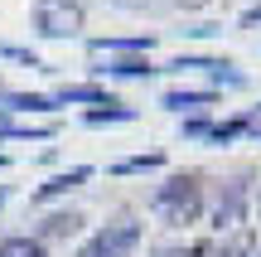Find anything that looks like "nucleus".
Instances as JSON below:
<instances>
[{"mask_svg": "<svg viewBox=\"0 0 261 257\" xmlns=\"http://www.w3.org/2000/svg\"><path fill=\"white\" fill-rule=\"evenodd\" d=\"M247 199H252V190H247V180H223L218 184V194L208 199V223H213L218 233H227V228H237V223L247 219Z\"/></svg>", "mask_w": 261, "mask_h": 257, "instance_id": "4", "label": "nucleus"}, {"mask_svg": "<svg viewBox=\"0 0 261 257\" xmlns=\"http://www.w3.org/2000/svg\"><path fill=\"white\" fill-rule=\"evenodd\" d=\"M208 0H165V10H203Z\"/></svg>", "mask_w": 261, "mask_h": 257, "instance_id": "23", "label": "nucleus"}, {"mask_svg": "<svg viewBox=\"0 0 261 257\" xmlns=\"http://www.w3.org/2000/svg\"><path fill=\"white\" fill-rule=\"evenodd\" d=\"M116 10H130V15H155V10H165V0H112Z\"/></svg>", "mask_w": 261, "mask_h": 257, "instance_id": "19", "label": "nucleus"}, {"mask_svg": "<svg viewBox=\"0 0 261 257\" xmlns=\"http://www.w3.org/2000/svg\"><path fill=\"white\" fill-rule=\"evenodd\" d=\"M0 58H10V63H24V68H48L44 58H39L34 49H24V44H0Z\"/></svg>", "mask_w": 261, "mask_h": 257, "instance_id": "18", "label": "nucleus"}, {"mask_svg": "<svg viewBox=\"0 0 261 257\" xmlns=\"http://www.w3.org/2000/svg\"><path fill=\"white\" fill-rule=\"evenodd\" d=\"M165 155L160 151H140V155H126V160H112V175H145V170H160Z\"/></svg>", "mask_w": 261, "mask_h": 257, "instance_id": "15", "label": "nucleus"}, {"mask_svg": "<svg viewBox=\"0 0 261 257\" xmlns=\"http://www.w3.org/2000/svg\"><path fill=\"white\" fill-rule=\"evenodd\" d=\"M261 25V0H256V5H247L242 10V29H256Z\"/></svg>", "mask_w": 261, "mask_h": 257, "instance_id": "21", "label": "nucleus"}, {"mask_svg": "<svg viewBox=\"0 0 261 257\" xmlns=\"http://www.w3.org/2000/svg\"><path fill=\"white\" fill-rule=\"evenodd\" d=\"M97 73H107V78H155L160 68L150 63V54H107V63H97Z\"/></svg>", "mask_w": 261, "mask_h": 257, "instance_id": "9", "label": "nucleus"}, {"mask_svg": "<svg viewBox=\"0 0 261 257\" xmlns=\"http://www.w3.org/2000/svg\"><path fill=\"white\" fill-rule=\"evenodd\" d=\"M5 165H10V155H5V151H0V170H5Z\"/></svg>", "mask_w": 261, "mask_h": 257, "instance_id": "26", "label": "nucleus"}, {"mask_svg": "<svg viewBox=\"0 0 261 257\" xmlns=\"http://www.w3.org/2000/svg\"><path fill=\"white\" fill-rule=\"evenodd\" d=\"M10 122H15V116H10V112H5V107H0V131H5V126H10Z\"/></svg>", "mask_w": 261, "mask_h": 257, "instance_id": "24", "label": "nucleus"}, {"mask_svg": "<svg viewBox=\"0 0 261 257\" xmlns=\"http://www.w3.org/2000/svg\"><path fill=\"white\" fill-rule=\"evenodd\" d=\"M208 126H213V116L194 112V116H184V122H179V136H184V141H208Z\"/></svg>", "mask_w": 261, "mask_h": 257, "instance_id": "17", "label": "nucleus"}, {"mask_svg": "<svg viewBox=\"0 0 261 257\" xmlns=\"http://www.w3.org/2000/svg\"><path fill=\"white\" fill-rule=\"evenodd\" d=\"M54 102L58 107H107V102H116V97L107 92L102 83H63L54 92Z\"/></svg>", "mask_w": 261, "mask_h": 257, "instance_id": "8", "label": "nucleus"}, {"mask_svg": "<svg viewBox=\"0 0 261 257\" xmlns=\"http://www.w3.org/2000/svg\"><path fill=\"white\" fill-rule=\"evenodd\" d=\"M136 248H140V223L136 219H116L107 228H97L73 257H130Z\"/></svg>", "mask_w": 261, "mask_h": 257, "instance_id": "3", "label": "nucleus"}, {"mask_svg": "<svg viewBox=\"0 0 261 257\" xmlns=\"http://www.w3.org/2000/svg\"><path fill=\"white\" fill-rule=\"evenodd\" d=\"M208 257H252V252H247V243H227V248H218V252H208Z\"/></svg>", "mask_w": 261, "mask_h": 257, "instance_id": "22", "label": "nucleus"}, {"mask_svg": "<svg viewBox=\"0 0 261 257\" xmlns=\"http://www.w3.org/2000/svg\"><path fill=\"white\" fill-rule=\"evenodd\" d=\"M5 199H10V184H0V209H5Z\"/></svg>", "mask_w": 261, "mask_h": 257, "instance_id": "25", "label": "nucleus"}, {"mask_svg": "<svg viewBox=\"0 0 261 257\" xmlns=\"http://www.w3.org/2000/svg\"><path fill=\"white\" fill-rule=\"evenodd\" d=\"M29 15H34V34L39 39H77L83 25H87L83 0H34Z\"/></svg>", "mask_w": 261, "mask_h": 257, "instance_id": "2", "label": "nucleus"}, {"mask_svg": "<svg viewBox=\"0 0 261 257\" xmlns=\"http://www.w3.org/2000/svg\"><path fill=\"white\" fill-rule=\"evenodd\" d=\"M54 136V126H34V122H10L5 131H0V141H48Z\"/></svg>", "mask_w": 261, "mask_h": 257, "instance_id": "16", "label": "nucleus"}, {"mask_svg": "<svg viewBox=\"0 0 261 257\" xmlns=\"http://www.w3.org/2000/svg\"><path fill=\"white\" fill-rule=\"evenodd\" d=\"M92 54H150L155 49V34H126V39H87Z\"/></svg>", "mask_w": 261, "mask_h": 257, "instance_id": "11", "label": "nucleus"}, {"mask_svg": "<svg viewBox=\"0 0 261 257\" xmlns=\"http://www.w3.org/2000/svg\"><path fill=\"white\" fill-rule=\"evenodd\" d=\"M0 257H48V248L29 233H10V238H0Z\"/></svg>", "mask_w": 261, "mask_h": 257, "instance_id": "14", "label": "nucleus"}, {"mask_svg": "<svg viewBox=\"0 0 261 257\" xmlns=\"http://www.w3.org/2000/svg\"><path fill=\"white\" fill-rule=\"evenodd\" d=\"M136 107H126V102H107V107H87L83 112V122L87 126H121V122H136Z\"/></svg>", "mask_w": 261, "mask_h": 257, "instance_id": "12", "label": "nucleus"}, {"mask_svg": "<svg viewBox=\"0 0 261 257\" xmlns=\"http://www.w3.org/2000/svg\"><path fill=\"white\" fill-rule=\"evenodd\" d=\"M155 257H208L203 248H189V243H174V248H160Z\"/></svg>", "mask_w": 261, "mask_h": 257, "instance_id": "20", "label": "nucleus"}, {"mask_svg": "<svg viewBox=\"0 0 261 257\" xmlns=\"http://www.w3.org/2000/svg\"><path fill=\"white\" fill-rule=\"evenodd\" d=\"M77 233H83V214L54 209V214L39 219V233H34V238H39V243H58V238H77Z\"/></svg>", "mask_w": 261, "mask_h": 257, "instance_id": "10", "label": "nucleus"}, {"mask_svg": "<svg viewBox=\"0 0 261 257\" xmlns=\"http://www.w3.org/2000/svg\"><path fill=\"white\" fill-rule=\"evenodd\" d=\"M0 107L10 116L15 112H29V116H44V112H58L54 92H19V87H0Z\"/></svg>", "mask_w": 261, "mask_h": 257, "instance_id": "7", "label": "nucleus"}, {"mask_svg": "<svg viewBox=\"0 0 261 257\" xmlns=\"http://www.w3.org/2000/svg\"><path fill=\"white\" fill-rule=\"evenodd\" d=\"M237 136H252V112L227 116V122H213V126H208V141H213V146H232Z\"/></svg>", "mask_w": 261, "mask_h": 257, "instance_id": "13", "label": "nucleus"}, {"mask_svg": "<svg viewBox=\"0 0 261 257\" xmlns=\"http://www.w3.org/2000/svg\"><path fill=\"white\" fill-rule=\"evenodd\" d=\"M213 102H218L213 87H165V92H160V107H165V112H174V116L208 112Z\"/></svg>", "mask_w": 261, "mask_h": 257, "instance_id": "5", "label": "nucleus"}, {"mask_svg": "<svg viewBox=\"0 0 261 257\" xmlns=\"http://www.w3.org/2000/svg\"><path fill=\"white\" fill-rule=\"evenodd\" d=\"M150 209H155V219L165 223V228H189V223L203 219L208 194H203V184H198V175H169V180L150 194Z\"/></svg>", "mask_w": 261, "mask_h": 257, "instance_id": "1", "label": "nucleus"}, {"mask_svg": "<svg viewBox=\"0 0 261 257\" xmlns=\"http://www.w3.org/2000/svg\"><path fill=\"white\" fill-rule=\"evenodd\" d=\"M87 180H92V165H73V170H58V175H48V180L34 190V204L63 199V194H73L77 184H87Z\"/></svg>", "mask_w": 261, "mask_h": 257, "instance_id": "6", "label": "nucleus"}, {"mask_svg": "<svg viewBox=\"0 0 261 257\" xmlns=\"http://www.w3.org/2000/svg\"><path fill=\"white\" fill-rule=\"evenodd\" d=\"M256 257H261V252H256Z\"/></svg>", "mask_w": 261, "mask_h": 257, "instance_id": "27", "label": "nucleus"}]
</instances>
